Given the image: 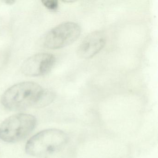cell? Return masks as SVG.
Here are the masks:
<instances>
[{
    "label": "cell",
    "instance_id": "8992f818",
    "mask_svg": "<svg viewBox=\"0 0 158 158\" xmlns=\"http://www.w3.org/2000/svg\"><path fill=\"white\" fill-rule=\"evenodd\" d=\"M106 38L101 31H94L89 34L78 47V56L82 59L92 58L98 53L106 44Z\"/></svg>",
    "mask_w": 158,
    "mask_h": 158
},
{
    "label": "cell",
    "instance_id": "9c48e42d",
    "mask_svg": "<svg viewBox=\"0 0 158 158\" xmlns=\"http://www.w3.org/2000/svg\"><path fill=\"white\" fill-rule=\"evenodd\" d=\"M3 2H5L6 4L11 5V4L14 3L15 2V1H14V0H5V1H3Z\"/></svg>",
    "mask_w": 158,
    "mask_h": 158
},
{
    "label": "cell",
    "instance_id": "5b68a950",
    "mask_svg": "<svg viewBox=\"0 0 158 158\" xmlns=\"http://www.w3.org/2000/svg\"><path fill=\"white\" fill-rule=\"evenodd\" d=\"M55 63V58L52 54L40 53L27 59L23 63L21 70L28 76H40L49 73Z\"/></svg>",
    "mask_w": 158,
    "mask_h": 158
},
{
    "label": "cell",
    "instance_id": "ba28073f",
    "mask_svg": "<svg viewBox=\"0 0 158 158\" xmlns=\"http://www.w3.org/2000/svg\"><path fill=\"white\" fill-rule=\"evenodd\" d=\"M42 2L45 7L49 10H55L58 9L59 3L56 0H43Z\"/></svg>",
    "mask_w": 158,
    "mask_h": 158
},
{
    "label": "cell",
    "instance_id": "7a4b0ae2",
    "mask_svg": "<svg viewBox=\"0 0 158 158\" xmlns=\"http://www.w3.org/2000/svg\"><path fill=\"white\" fill-rule=\"evenodd\" d=\"M37 83H18L8 89L2 95V103L11 110H20L35 106L43 90Z\"/></svg>",
    "mask_w": 158,
    "mask_h": 158
},
{
    "label": "cell",
    "instance_id": "3957f363",
    "mask_svg": "<svg viewBox=\"0 0 158 158\" xmlns=\"http://www.w3.org/2000/svg\"><path fill=\"white\" fill-rule=\"evenodd\" d=\"M36 124L35 116L18 114L6 119L0 126V138L7 142H15L25 138Z\"/></svg>",
    "mask_w": 158,
    "mask_h": 158
},
{
    "label": "cell",
    "instance_id": "277c9868",
    "mask_svg": "<svg viewBox=\"0 0 158 158\" xmlns=\"http://www.w3.org/2000/svg\"><path fill=\"white\" fill-rule=\"evenodd\" d=\"M80 26L74 22L62 23L50 30L44 40V45L50 49L61 48L73 44L79 36Z\"/></svg>",
    "mask_w": 158,
    "mask_h": 158
},
{
    "label": "cell",
    "instance_id": "6da1fadb",
    "mask_svg": "<svg viewBox=\"0 0 158 158\" xmlns=\"http://www.w3.org/2000/svg\"><path fill=\"white\" fill-rule=\"evenodd\" d=\"M68 141V136L64 131L55 128L47 129L36 134L27 141L26 151L34 157H48L62 149Z\"/></svg>",
    "mask_w": 158,
    "mask_h": 158
},
{
    "label": "cell",
    "instance_id": "52a82bcc",
    "mask_svg": "<svg viewBox=\"0 0 158 158\" xmlns=\"http://www.w3.org/2000/svg\"><path fill=\"white\" fill-rule=\"evenodd\" d=\"M54 92L48 89H43L39 99L35 105L37 108H42L51 103L55 98Z\"/></svg>",
    "mask_w": 158,
    "mask_h": 158
}]
</instances>
